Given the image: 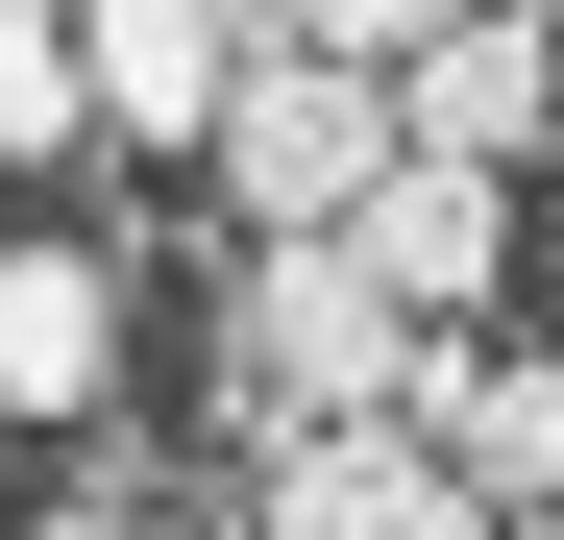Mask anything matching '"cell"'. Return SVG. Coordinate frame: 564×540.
I'll list each match as a JSON object with an SVG mask.
<instances>
[{
    "label": "cell",
    "mask_w": 564,
    "mask_h": 540,
    "mask_svg": "<svg viewBox=\"0 0 564 540\" xmlns=\"http://www.w3.org/2000/svg\"><path fill=\"white\" fill-rule=\"evenodd\" d=\"M442 369H466V320H417L344 222H270L246 295H221V418H246V467H270L295 418H417Z\"/></svg>",
    "instance_id": "obj_1"
},
{
    "label": "cell",
    "mask_w": 564,
    "mask_h": 540,
    "mask_svg": "<svg viewBox=\"0 0 564 540\" xmlns=\"http://www.w3.org/2000/svg\"><path fill=\"white\" fill-rule=\"evenodd\" d=\"M197 172H221V222H246V246H270V222H344L368 172H393V50H319V25H270V50L221 74Z\"/></svg>",
    "instance_id": "obj_2"
},
{
    "label": "cell",
    "mask_w": 564,
    "mask_h": 540,
    "mask_svg": "<svg viewBox=\"0 0 564 540\" xmlns=\"http://www.w3.org/2000/svg\"><path fill=\"white\" fill-rule=\"evenodd\" d=\"M393 148L540 172V148H564V0H466V25H417V50H393Z\"/></svg>",
    "instance_id": "obj_3"
},
{
    "label": "cell",
    "mask_w": 564,
    "mask_h": 540,
    "mask_svg": "<svg viewBox=\"0 0 564 540\" xmlns=\"http://www.w3.org/2000/svg\"><path fill=\"white\" fill-rule=\"evenodd\" d=\"M246 50H270V0H74V74H99V123H148V148H197Z\"/></svg>",
    "instance_id": "obj_4"
},
{
    "label": "cell",
    "mask_w": 564,
    "mask_h": 540,
    "mask_svg": "<svg viewBox=\"0 0 564 540\" xmlns=\"http://www.w3.org/2000/svg\"><path fill=\"white\" fill-rule=\"evenodd\" d=\"M344 246L393 270L417 320H466V295H491V270H516V172H466V148H393V172H368V197H344Z\"/></svg>",
    "instance_id": "obj_5"
},
{
    "label": "cell",
    "mask_w": 564,
    "mask_h": 540,
    "mask_svg": "<svg viewBox=\"0 0 564 540\" xmlns=\"http://www.w3.org/2000/svg\"><path fill=\"white\" fill-rule=\"evenodd\" d=\"M0 418H123V270L0 246Z\"/></svg>",
    "instance_id": "obj_6"
},
{
    "label": "cell",
    "mask_w": 564,
    "mask_h": 540,
    "mask_svg": "<svg viewBox=\"0 0 564 540\" xmlns=\"http://www.w3.org/2000/svg\"><path fill=\"white\" fill-rule=\"evenodd\" d=\"M99 123V74H74V0H0V172Z\"/></svg>",
    "instance_id": "obj_7"
},
{
    "label": "cell",
    "mask_w": 564,
    "mask_h": 540,
    "mask_svg": "<svg viewBox=\"0 0 564 540\" xmlns=\"http://www.w3.org/2000/svg\"><path fill=\"white\" fill-rule=\"evenodd\" d=\"M270 25H319V50H417V25H466V0H270Z\"/></svg>",
    "instance_id": "obj_8"
},
{
    "label": "cell",
    "mask_w": 564,
    "mask_h": 540,
    "mask_svg": "<svg viewBox=\"0 0 564 540\" xmlns=\"http://www.w3.org/2000/svg\"><path fill=\"white\" fill-rule=\"evenodd\" d=\"M50 540H123V516H50Z\"/></svg>",
    "instance_id": "obj_9"
},
{
    "label": "cell",
    "mask_w": 564,
    "mask_h": 540,
    "mask_svg": "<svg viewBox=\"0 0 564 540\" xmlns=\"http://www.w3.org/2000/svg\"><path fill=\"white\" fill-rule=\"evenodd\" d=\"M540 540H564V516H540Z\"/></svg>",
    "instance_id": "obj_10"
}]
</instances>
